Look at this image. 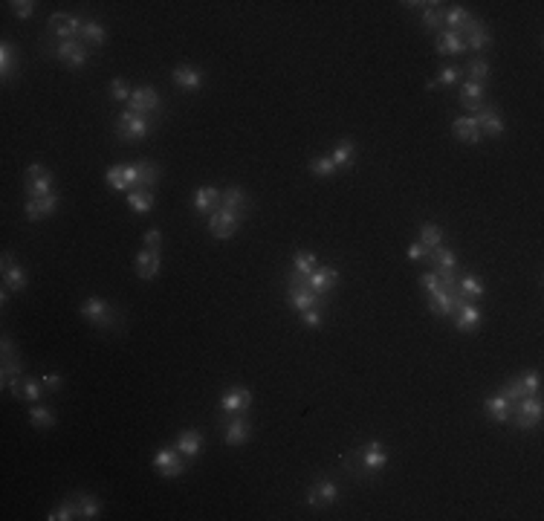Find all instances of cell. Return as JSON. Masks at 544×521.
Instances as JSON below:
<instances>
[{"mask_svg": "<svg viewBox=\"0 0 544 521\" xmlns=\"http://www.w3.org/2000/svg\"><path fill=\"white\" fill-rule=\"evenodd\" d=\"M41 385H44V391H49V394H55V391H61V385H64V377L61 373H44L41 377Z\"/></svg>", "mask_w": 544, "mask_h": 521, "instance_id": "obj_53", "label": "cell"}, {"mask_svg": "<svg viewBox=\"0 0 544 521\" xmlns=\"http://www.w3.org/2000/svg\"><path fill=\"white\" fill-rule=\"evenodd\" d=\"M249 206H252V200L246 197V191H243V188L232 186V188H226V191H223V209H226V211H232V215L243 218L246 211H249Z\"/></svg>", "mask_w": 544, "mask_h": 521, "instance_id": "obj_25", "label": "cell"}, {"mask_svg": "<svg viewBox=\"0 0 544 521\" xmlns=\"http://www.w3.org/2000/svg\"><path fill=\"white\" fill-rule=\"evenodd\" d=\"M428 260H435V272H452L457 270V255L446 247H435L428 252Z\"/></svg>", "mask_w": 544, "mask_h": 521, "instance_id": "obj_36", "label": "cell"}, {"mask_svg": "<svg viewBox=\"0 0 544 521\" xmlns=\"http://www.w3.org/2000/svg\"><path fill=\"white\" fill-rule=\"evenodd\" d=\"M105 180H107V186H110L113 191H128V188H130L128 177H125V166H113V168H107Z\"/></svg>", "mask_w": 544, "mask_h": 521, "instance_id": "obj_45", "label": "cell"}, {"mask_svg": "<svg viewBox=\"0 0 544 521\" xmlns=\"http://www.w3.org/2000/svg\"><path fill=\"white\" fill-rule=\"evenodd\" d=\"M353 157H356V148H353V142H351V139H342V142L336 145V151L331 154L333 166H336V168H342V171L353 166Z\"/></svg>", "mask_w": 544, "mask_h": 521, "instance_id": "obj_39", "label": "cell"}, {"mask_svg": "<svg viewBox=\"0 0 544 521\" xmlns=\"http://www.w3.org/2000/svg\"><path fill=\"white\" fill-rule=\"evenodd\" d=\"M18 73V50L12 46V41H3L0 44V76L6 81Z\"/></svg>", "mask_w": 544, "mask_h": 521, "instance_id": "obj_33", "label": "cell"}, {"mask_svg": "<svg viewBox=\"0 0 544 521\" xmlns=\"http://www.w3.org/2000/svg\"><path fill=\"white\" fill-rule=\"evenodd\" d=\"M81 44L85 46H102L105 44V26L98 21H85V26H81Z\"/></svg>", "mask_w": 544, "mask_h": 521, "instance_id": "obj_40", "label": "cell"}, {"mask_svg": "<svg viewBox=\"0 0 544 521\" xmlns=\"http://www.w3.org/2000/svg\"><path fill=\"white\" fill-rule=\"evenodd\" d=\"M484 409H486V414L495 420V423H507L509 414H513V403H509V400L501 394V391H498V394H492V397L484 400Z\"/></svg>", "mask_w": 544, "mask_h": 521, "instance_id": "obj_27", "label": "cell"}, {"mask_svg": "<svg viewBox=\"0 0 544 521\" xmlns=\"http://www.w3.org/2000/svg\"><path fill=\"white\" fill-rule=\"evenodd\" d=\"M200 449H203V434L197 432V429H186V432H179V437H177V452L183 454V458H197L200 454Z\"/></svg>", "mask_w": 544, "mask_h": 521, "instance_id": "obj_23", "label": "cell"}, {"mask_svg": "<svg viewBox=\"0 0 544 521\" xmlns=\"http://www.w3.org/2000/svg\"><path fill=\"white\" fill-rule=\"evenodd\" d=\"M339 284V270H333V267H316L310 275H307V287L316 292V296H327L333 287Z\"/></svg>", "mask_w": 544, "mask_h": 521, "instance_id": "obj_14", "label": "cell"}, {"mask_svg": "<svg viewBox=\"0 0 544 521\" xmlns=\"http://www.w3.org/2000/svg\"><path fill=\"white\" fill-rule=\"evenodd\" d=\"M475 125H477V130H481V134H486V136H501L504 130H507V125H504V119H501V113L492 107V105H484L481 110L475 113Z\"/></svg>", "mask_w": 544, "mask_h": 521, "instance_id": "obj_15", "label": "cell"}, {"mask_svg": "<svg viewBox=\"0 0 544 521\" xmlns=\"http://www.w3.org/2000/svg\"><path fill=\"white\" fill-rule=\"evenodd\" d=\"M58 206V197L55 194H44V197H29L26 200V218L29 220H41V218H49Z\"/></svg>", "mask_w": 544, "mask_h": 521, "instance_id": "obj_22", "label": "cell"}, {"mask_svg": "<svg viewBox=\"0 0 544 521\" xmlns=\"http://www.w3.org/2000/svg\"><path fill=\"white\" fill-rule=\"evenodd\" d=\"M0 348H3V356H15V348H12V339H9V336H3Z\"/></svg>", "mask_w": 544, "mask_h": 521, "instance_id": "obj_59", "label": "cell"}, {"mask_svg": "<svg viewBox=\"0 0 544 521\" xmlns=\"http://www.w3.org/2000/svg\"><path fill=\"white\" fill-rule=\"evenodd\" d=\"M46 55H53V58H58L64 67H70V70H81L87 64V46L81 44V41H55V46L49 50Z\"/></svg>", "mask_w": 544, "mask_h": 521, "instance_id": "obj_4", "label": "cell"}, {"mask_svg": "<svg viewBox=\"0 0 544 521\" xmlns=\"http://www.w3.org/2000/svg\"><path fill=\"white\" fill-rule=\"evenodd\" d=\"M428 310L435 316H452L455 310V292H446V290H437L428 296Z\"/></svg>", "mask_w": 544, "mask_h": 521, "instance_id": "obj_32", "label": "cell"}, {"mask_svg": "<svg viewBox=\"0 0 544 521\" xmlns=\"http://www.w3.org/2000/svg\"><path fill=\"white\" fill-rule=\"evenodd\" d=\"M29 417H32V423H35L38 429H53V426H55V414L49 412L46 405H32Z\"/></svg>", "mask_w": 544, "mask_h": 521, "instance_id": "obj_46", "label": "cell"}, {"mask_svg": "<svg viewBox=\"0 0 544 521\" xmlns=\"http://www.w3.org/2000/svg\"><path fill=\"white\" fill-rule=\"evenodd\" d=\"M420 243H423L428 252H432L435 247H440V243H443V229H440V226H435V223H423V229H420Z\"/></svg>", "mask_w": 544, "mask_h": 521, "instance_id": "obj_43", "label": "cell"}, {"mask_svg": "<svg viewBox=\"0 0 544 521\" xmlns=\"http://www.w3.org/2000/svg\"><path fill=\"white\" fill-rule=\"evenodd\" d=\"M287 304L292 307V310L304 313V310L319 307L322 304V296H316V292L307 287V279H299V275L290 272V279H287Z\"/></svg>", "mask_w": 544, "mask_h": 521, "instance_id": "obj_3", "label": "cell"}, {"mask_svg": "<svg viewBox=\"0 0 544 521\" xmlns=\"http://www.w3.org/2000/svg\"><path fill=\"white\" fill-rule=\"evenodd\" d=\"M460 76H464V73H460L457 67H443L440 70V76L435 78V81H428V90H435V87H452V85H457V81H460Z\"/></svg>", "mask_w": 544, "mask_h": 521, "instance_id": "obj_44", "label": "cell"}, {"mask_svg": "<svg viewBox=\"0 0 544 521\" xmlns=\"http://www.w3.org/2000/svg\"><path fill=\"white\" fill-rule=\"evenodd\" d=\"M159 243H162V232L159 229H148L145 232V249H157L159 252Z\"/></svg>", "mask_w": 544, "mask_h": 521, "instance_id": "obj_58", "label": "cell"}, {"mask_svg": "<svg viewBox=\"0 0 544 521\" xmlns=\"http://www.w3.org/2000/svg\"><path fill=\"white\" fill-rule=\"evenodd\" d=\"M3 284L15 292H24L26 290V270L21 264H15V258L9 252H3Z\"/></svg>", "mask_w": 544, "mask_h": 521, "instance_id": "obj_20", "label": "cell"}, {"mask_svg": "<svg viewBox=\"0 0 544 521\" xmlns=\"http://www.w3.org/2000/svg\"><path fill=\"white\" fill-rule=\"evenodd\" d=\"M316 267H319V260H316V255H313V252L299 249L292 255V275H299V279H307Z\"/></svg>", "mask_w": 544, "mask_h": 521, "instance_id": "obj_37", "label": "cell"}, {"mask_svg": "<svg viewBox=\"0 0 544 521\" xmlns=\"http://www.w3.org/2000/svg\"><path fill=\"white\" fill-rule=\"evenodd\" d=\"M310 171H313V177H333L339 168L333 166L331 157H316V159H310Z\"/></svg>", "mask_w": 544, "mask_h": 521, "instance_id": "obj_50", "label": "cell"}, {"mask_svg": "<svg viewBox=\"0 0 544 521\" xmlns=\"http://www.w3.org/2000/svg\"><path fill=\"white\" fill-rule=\"evenodd\" d=\"M134 264H137V275H139V279L151 281V279H157V275H159V252L157 249H142L137 255Z\"/></svg>", "mask_w": 544, "mask_h": 521, "instance_id": "obj_24", "label": "cell"}, {"mask_svg": "<svg viewBox=\"0 0 544 521\" xmlns=\"http://www.w3.org/2000/svg\"><path fill=\"white\" fill-rule=\"evenodd\" d=\"M249 405H252V391L243 388V385H235V388L223 391V397H220V412H223V414L246 412Z\"/></svg>", "mask_w": 544, "mask_h": 521, "instance_id": "obj_13", "label": "cell"}, {"mask_svg": "<svg viewBox=\"0 0 544 521\" xmlns=\"http://www.w3.org/2000/svg\"><path fill=\"white\" fill-rule=\"evenodd\" d=\"M12 12L18 15L21 21H26V18H32V12H35V3H32V0H18V3H12Z\"/></svg>", "mask_w": 544, "mask_h": 521, "instance_id": "obj_56", "label": "cell"}, {"mask_svg": "<svg viewBox=\"0 0 544 521\" xmlns=\"http://www.w3.org/2000/svg\"><path fill=\"white\" fill-rule=\"evenodd\" d=\"M466 73H469V81H475V85H484V81L489 78V64L484 58H472Z\"/></svg>", "mask_w": 544, "mask_h": 521, "instance_id": "obj_48", "label": "cell"}, {"mask_svg": "<svg viewBox=\"0 0 544 521\" xmlns=\"http://www.w3.org/2000/svg\"><path fill=\"white\" fill-rule=\"evenodd\" d=\"M81 26H85V21H78L76 15H64V12H55L46 24L49 38H55V41H78Z\"/></svg>", "mask_w": 544, "mask_h": 521, "instance_id": "obj_5", "label": "cell"}, {"mask_svg": "<svg viewBox=\"0 0 544 521\" xmlns=\"http://www.w3.org/2000/svg\"><path fill=\"white\" fill-rule=\"evenodd\" d=\"M460 35H466L464 38V44H466V50H475V53H481V50H486V46L492 44V35H489V29L481 24V21H469L466 24V29L460 32Z\"/></svg>", "mask_w": 544, "mask_h": 521, "instance_id": "obj_18", "label": "cell"}, {"mask_svg": "<svg viewBox=\"0 0 544 521\" xmlns=\"http://www.w3.org/2000/svg\"><path fill=\"white\" fill-rule=\"evenodd\" d=\"M452 134L457 139H464L466 145H477V142H481V130H477V125H475L472 116H457L452 122Z\"/></svg>", "mask_w": 544, "mask_h": 521, "instance_id": "obj_28", "label": "cell"}, {"mask_svg": "<svg viewBox=\"0 0 544 521\" xmlns=\"http://www.w3.org/2000/svg\"><path fill=\"white\" fill-rule=\"evenodd\" d=\"M469 21H472V15H469L464 6H452V9L443 12V24H446V29H449V32H457V35L466 29V24H469Z\"/></svg>", "mask_w": 544, "mask_h": 521, "instance_id": "obj_35", "label": "cell"}, {"mask_svg": "<svg viewBox=\"0 0 544 521\" xmlns=\"http://www.w3.org/2000/svg\"><path fill=\"white\" fill-rule=\"evenodd\" d=\"M464 50H466V44H464V38H460L457 32H449V29L437 32V53L440 55H457Z\"/></svg>", "mask_w": 544, "mask_h": 521, "instance_id": "obj_31", "label": "cell"}, {"mask_svg": "<svg viewBox=\"0 0 544 521\" xmlns=\"http://www.w3.org/2000/svg\"><path fill=\"white\" fill-rule=\"evenodd\" d=\"M128 206L137 211V215H148L154 209V191H130L128 194Z\"/></svg>", "mask_w": 544, "mask_h": 521, "instance_id": "obj_41", "label": "cell"}, {"mask_svg": "<svg viewBox=\"0 0 544 521\" xmlns=\"http://www.w3.org/2000/svg\"><path fill=\"white\" fill-rule=\"evenodd\" d=\"M518 382H521V388H524V394H527V397L538 394V385H541V380H538V371H527V373H521V377H518Z\"/></svg>", "mask_w": 544, "mask_h": 521, "instance_id": "obj_52", "label": "cell"}, {"mask_svg": "<svg viewBox=\"0 0 544 521\" xmlns=\"http://www.w3.org/2000/svg\"><path fill=\"white\" fill-rule=\"evenodd\" d=\"M301 321H304V328H322L324 316H322L319 307H313V310H304V313H301Z\"/></svg>", "mask_w": 544, "mask_h": 521, "instance_id": "obj_55", "label": "cell"}, {"mask_svg": "<svg viewBox=\"0 0 544 521\" xmlns=\"http://www.w3.org/2000/svg\"><path fill=\"white\" fill-rule=\"evenodd\" d=\"M49 521H70V518H78V507H76V498H67L61 504V507H55L53 513L46 515Z\"/></svg>", "mask_w": 544, "mask_h": 521, "instance_id": "obj_49", "label": "cell"}, {"mask_svg": "<svg viewBox=\"0 0 544 521\" xmlns=\"http://www.w3.org/2000/svg\"><path fill=\"white\" fill-rule=\"evenodd\" d=\"M137 168H139V180H137L134 191H151L157 186V180L162 177V168L157 166V162H151V159H139Z\"/></svg>", "mask_w": 544, "mask_h": 521, "instance_id": "obj_26", "label": "cell"}, {"mask_svg": "<svg viewBox=\"0 0 544 521\" xmlns=\"http://www.w3.org/2000/svg\"><path fill=\"white\" fill-rule=\"evenodd\" d=\"M484 281L477 279V275H472V272H464L457 279V296L460 299H466V301H472V299H481L484 296Z\"/></svg>", "mask_w": 544, "mask_h": 521, "instance_id": "obj_30", "label": "cell"}, {"mask_svg": "<svg viewBox=\"0 0 544 521\" xmlns=\"http://www.w3.org/2000/svg\"><path fill=\"white\" fill-rule=\"evenodd\" d=\"M24 373V365L18 360V353L15 356H3V368H0V385H3V391H9V382L18 380Z\"/></svg>", "mask_w": 544, "mask_h": 521, "instance_id": "obj_38", "label": "cell"}, {"mask_svg": "<svg viewBox=\"0 0 544 521\" xmlns=\"http://www.w3.org/2000/svg\"><path fill=\"white\" fill-rule=\"evenodd\" d=\"M154 469L159 472L162 478H179L186 472V463H183V454L177 449H159L154 454Z\"/></svg>", "mask_w": 544, "mask_h": 521, "instance_id": "obj_10", "label": "cell"}, {"mask_svg": "<svg viewBox=\"0 0 544 521\" xmlns=\"http://www.w3.org/2000/svg\"><path fill=\"white\" fill-rule=\"evenodd\" d=\"M9 391L18 400H26V403H35V400H41V391H44V385H41V380H32V377H18V380H12L9 382Z\"/></svg>", "mask_w": 544, "mask_h": 521, "instance_id": "obj_21", "label": "cell"}, {"mask_svg": "<svg viewBox=\"0 0 544 521\" xmlns=\"http://www.w3.org/2000/svg\"><path fill=\"white\" fill-rule=\"evenodd\" d=\"M509 417H516V429H521V432L538 426V423H541V400H538V394L513 403V414H509Z\"/></svg>", "mask_w": 544, "mask_h": 521, "instance_id": "obj_6", "label": "cell"}, {"mask_svg": "<svg viewBox=\"0 0 544 521\" xmlns=\"http://www.w3.org/2000/svg\"><path fill=\"white\" fill-rule=\"evenodd\" d=\"M76 498V507H78V518H98V498H93L90 493H78Z\"/></svg>", "mask_w": 544, "mask_h": 521, "instance_id": "obj_42", "label": "cell"}, {"mask_svg": "<svg viewBox=\"0 0 544 521\" xmlns=\"http://www.w3.org/2000/svg\"><path fill=\"white\" fill-rule=\"evenodd\" d=\"M405 258L411 260V264H417V260H423V258H428V249L423 247V243H411V247L405 249Z\"/></svg>", "mask_w": 544, "mask_h": 521, "instance_id": "obj_57", "label": "cell"}, {"mask_svg": "<svg viewBox=\"0 0 544 521\" xmlns=\"http://www.w3.org/2000/svg\"><path fill=\"white\" fill-rule=\"evenodd\" d=\"M452 316H455V324H457V330H464V333H469L477 321H481V310L472 304V301H466V299H460V296H455V310H452Z\"/></svg>", "mask_w": 544, "mask_h": 521, "instance_id": "obj_16", "label": "cell"}, {"mask_svg": "<svg viewBox=\"0 0 544 521\" xmlns=\"http://www.w3.org/2000/svg\"><path fill=\"white\" fill-rule=\"evenodd\" d=\"M26 194L29 197H44V194H53V171L38 166V162H32L26 168Z\"/></svg>", "mask_w": 544, "mask_h": 521, "instance_id": "obj_8", "label": "cell"}, {"mask_svg": "<svg viewBox=\"0 0 544 521\" xmlns=\"http://www.w3.org/2000/svg\"><path fill=\"white\" fill-rule=\"evenodd\" d=\"M159 107H162V102H159V93L154 87H137L134 93H130L128 110L142 113V116H151V113H157Z\"/></svg>", "mask_w": 544, "mask_h": 521, "instance_id": "obj_11", "label": "cell"}, {"mask_svg": "<svg viewBox=\"0 0 544 521\" xmlns=\"http://www.w3.org/2000/svg\"><path fill=\"white\" fill-rule=\"evenodd\" d=\"M148 130H151V116H142V113H134V110H125L119 122H116V136L119 139H142Z\"/></svg>", "mask_w": 544, "mask_h": 521, "instance_id": "obj_7", "label": "cell"}, {"mask_svg": "<svg viewBox=\"0 0 544 521\" xmlns=\"http://www.w3.org/2000/svg\"><path fill=\"white\" fill-rule=\"evenodd\" d=\"M238 223H240V218H238V215H232V211H226V209L220 206V209L209 218V232H211L214 238H218V240H229V238L235 235Z\"/></svg>", "mask_w": 544, "mask_h": 521, "instance_id": "obj_12", "label": "cell"}, {"mask_svg": "<svg viewBox=\"0 0 544 521\" xmlns=\"http://www.w3.org/2000/svg\"><path fill=\"white\" fill-rule=\"evenodd\" d=\"M130 93H134V90H130V85L125 78H113L110 81V99L113 102H130Z\"/></svg>", "mask_w": 544, "mask_h": 521, "instance_id": "obj_51", "label": "cell"}, {"mask_svg": "<svg viewBox=\"0 0 544 521\" xmlns=\"http://www.w3.org/2000/svg\"><path fill=\"white\" fill-rule=\"evenodd\" d=\"M171 78H174V85H177V87H183V90H200V87L206 85L203 70L191 67V64H179V67H174Z\"/></svg>", "mask_w": 544, "mask_h": 521, "instance_id": "obj_19", "label": "cell"}, {"mask_svg": "<svg viewBox=\"0 0 544 521\" xmlns=\"http://www.w3.org/2000/svg\"><path fill=\"white\" fill-rule=\"evenodd\" d=\"M385 463H388V452L379 441H368L365 446H359L356 452H351L344 458V466L353 475H376V472H383Z\"/></svg>", "mask_w": 544, "mask_h": 521, "instance_id": "obj_1", "label": "cell"}, {"mask_svg": "<svg viewBox=\"0 0 544 521\" xmlns=\"http://www.w3.org/2000/svg\"><path fill=\"white\" fill-rule=\"evenodd\" d=\"M78 313L85 316L90 324H96L98 330H122V313H119V310H116V307H113L110 301L98 299V296H93V299H85V301H81Z\"/></svg>", "mask_w": 544, "mask_h": 521, "instance_id": "obj_2", "label": "cell"}, {"mask_svg": "<svg viewBox=\"0 0 544 521\" xmlns=\"http://www.w3.org/2000/svg\"><path fill=\"white\" fill-rule=\"evenodd\" d=\"M484 96H486L484 85H475V81H466L464 90H460V105H464L469 113H477V110L484 107Z\"/></svg>", "mask_w": 544, "mask_h": 521, "instance_id": "obj_29", "label": "cell"}, {"mask_svg": "<svg viewBox=\"0 0 544 521\" xmlns=\"http://www.w3.org/2000/svg\"><path fill=\"white\" fill-rule=\"evenodd\" d=\"M420 284H423V290L432 296V292H437V290H443V284H440V275L437 272H425L423 279H420Z\"/></svg>", "mask_w": 544, "mask_h": 521, "instance_id": "obj_54", "label": "cell"}, {"mask_svg": "<svg viewBox=\"0 0 544 521\" xmlns=\"http://www.w3.org/2000/svg\"><path fill=\"white\" fill-rule=\"evenodd\" d=\"M423 26L432 29V32L443 26V9H440V3H428L423 9Z\"/></svg>", "mask_w": 544, "mask_h": 521, "instance_id": "obj_47", "label": "cell"}, {"mask_svg": "<svg viewBox=\"0 0 544 521\" xmlns=\"http://www.w3.org/2000/svg\"><path fill=\"white\" fill-rule=\"evenodd\" d=\"M223 203V191L214 188V186H200L194 191V209L200 211V215H214V211L220 209Z\"/></svg>", "mask_w": 544, "mask_h": 521, "instance_id": "obj_17", "label": "cell"}, {"mask_svg": "<svg viewBox=\"0 0 544 521\" xmlns=\"http://www.w3.org/2000/svg\"><path fill=\"white\" fill-rule=\"evenodd\" d=\"M336 498H339V484L333 478H319L310 484V493H307L310 507H331Z\"/></svg>", "mask_w": 544, "mask_h": 521, "instance_id": "obj_9", "label": "cell"}, {"mask_svg": "<svg viewBox=\"0 0 544 521\" xmlns=\"http://www.w3.org/2000/svg\"><path fill=\"white\" fill-rule=\"evenodd\" d=\"M249 434H252V426H249V423H246L243 417H235V420L226 426V432H223V437H226L229 446H240Z\"/></svg>", "mask_w": 544, "mask_h": 521, "instance_id": "obj_34", "label": "cell"}]
</instances>
